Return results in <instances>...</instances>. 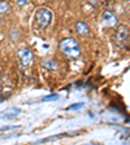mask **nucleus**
<instances>
[{"instance_id": "f03ea898", "label": "nucleus", "mask_w": 130, "mask_h": 145, "mask_svg": "<svg viewBox=\"0 0 130 145\" xmlns=\"http://www.w3.org/2000/svg\"><path fill=\"white\" fill-rule=\"evenodd\" d=\"M52 21V12L47 8H39L35 13V24L39 30H44Z\"/></svg>"}, {"instance_id": "f257e3e1", "label": "nucleus", "mask_w": 130, "mask_h": 145, "mask_svg": "<svg viewBox=\"0 0 130 145\" xmlns=\"http://www.w3.org/2000/svg\"><path fill=\"white\" fill-rule=\"evenodd\" d=\"M59 48L67 57L69 58H77L81 56V47L79 43L74 38H65L60 42Z\"/></svg>"}, {"instance_id": "7ed1b4c3", "label": "nucleus", "mask_w": 130, "mask_h": 145, "mask_svg": "<svg viewBox=\"0 0 130 145\" xmlns=\"http://www.w3.org/2000/svg\"><path fill=\"white\" fill-rule=\"evenodd\" d=\"M129 39V27L126 25H118L115 33V43L118 47H124Z\"/></svg>"}, {"instance_id": "6e6552de", "label": "nucleus", "mask_w": 130, "mask_h": 145, "mask_svg": "<svg viewBox=\"0 0 130 145\" xmlns=\"http://www.w3.org/2000/svg\"><path fill=\"white\" fill-rule=\"evenodd\" d=\"M42 66L46 67V69H55L57 65H56V61L55 60H47L42 63Z\"/></svg>"}, {"instance_id": "39448f33", "label": "nucleus", "mask_w": 130, "mask_h": 145, "mask_svg": "<svg viewBox=\"0 0 130 145\" xmlns=\"http://www.w3.org/2000/svg\"><path fill=\"white\" fill-rule=\"evenodd\" d=\"M102 25L104 27H112L117 25V17L111 10H104L102 13Z\"/></svg>"}, {"instance_id": "f8f14e48", "label": "nucleus", "mask_w": 130, "mask_h": 145, "mask_svg": "<svg viewBox=\"0 0 130 145\" xmlns=\"http://www.w3.org/2000/svg\"><path fill=\"white\" fill-rule=\"evenodd\" d=\"M0 87H1V74H0Z\"/></svg>"}, {"instance_id": "9d476101", "label": "nucleus", "mask_w": 130, "mask_h": 145, "mask_svg": "<svg viewBox=\"0 0 130 145\" xmlns=\"http://www.w3.org/2000/svg\"><path fill=\"white\" fill-rule=\"evenodd\" d=\"M82 106H83V104H78V105H72L69 109H72L73 110V109H78V108H82Z\"/></svg>"}, {"instance_id": "0eeeda50", "label": "nucleus", "mask_w": 130, "mask_h": 145, "mask_svg": "<svg viewBox=\"0 0 130 145\" xmlns=\"http://www.w3.org/2000/svg\"><path fill=\"white\" fill-rule=\"evenodd\" d=\"M11 10V7H9L8 3L5 1H0V14H5Z\"/></svg>"}, {"instance_id": "1a4fd4ad", "label": "nucleus", "mask_w": 130, "mask_h": 145, "mask_svg": "<svg viewBox=\"0 0 130 145\" xmlns=\"http://www.w3.org/2000/svg\"><path fill=\"white\" fill-rule=\"evenodd\" d=\"M29 3V0H17V5L18 7H24Z\"/></svg>"}, {"instance_id": "4468645a", "label": "nucleus", "mask_w": 130, "mask_h": 145, "mask_svg": "<svg viewBox=\"0 0 130 145\" xmlns=\"http://www.w3.org/2000/svg\"><path fill=\"white\" fill-rule=\"evenodd\" d=\"M125 1H129V0H125Z\"/></svg>"}, {"instance_id": "20e7f679", "label": "nucleus", "mask_w": 130, "mask_h": 145, "mask_svg": "<svg viewBox=\"0 0 130 145\" xmlns=\"http://www.w3.org/2000/svg\"><path fill=\"white\" fill-rule=\"evenodd\" d=\"M17 56L20 58V62L24 67L27 66H31L33 65V61H34V54L30 49L27 48H21L17 51Z\"/></svg>"}, {"instance_id": "9b49d317", "label": "nucleus", "mask_w": 130, "mask_h": 145, "mask_svg": "<svg viewBox=\"0 0 130 145\" xmlns=\"http://www.w3.org/2000/svg\"><path fill=\"white\" fill-rule=\"evenodd\" d=\"M57 99V96L56 95H53V96H47V97H44V100H56Z\"/></svg>"}, {"instance_id": "ddd939ff", "label": "nucleus", "mask_w": 130, "mask_h": 145, "mask_svg": "<svg viewBox=\"0 0 130 145\" xmlns=\"http://www.w3.org/2000/svg\"><path fill=\"white\" fill-rule=\"evenodd\" d=\"M0 22H1V17H0Z\"/></svg>"}, {"instance_id": "423d86ee", "label": "nucleus", "mask_w": 130, "mask_h": 145, "mask_svg": "<svg viewBox=\"0 0 130 145\" xmlns=\"http://www.w3.org/2000/svg\"><path fill=\"white\" fill-rule=\"evenodd\" d=\"M76 31L82 36H87L90 34V27H88V25L86 22L78 21L76 24Z\"/></svg>"}]
</instances>
